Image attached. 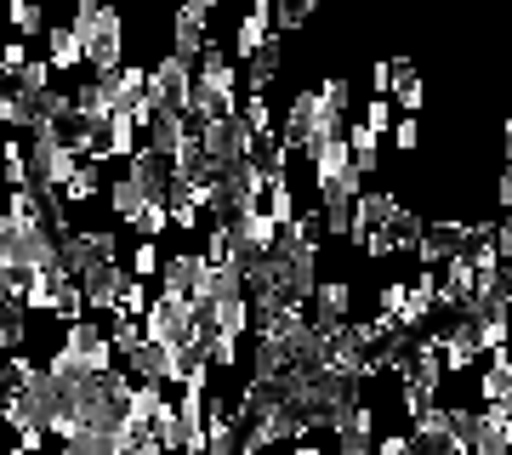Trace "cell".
<instances>
[{
    "label": "cell",
    "mask_w": 512,
    "mask_h": 455,
    "mask_svg": "<svg viewBox=\"0 0 512 455\" xmlns=\"http://www.w3.org/2000/svg\"><path fill=\"white\" fill-rule=\"evenodd\" d=\"M46 57H52L57 74H92V57H86V40L74 35V23H52L46 29Z\"/></svg>",
    "instance_id": "52a82bcc"
},
{
    "label": "cell",
    "mask_w": 512,
    "mask_h": 455,
    "mask_svg": "<svg viewBox=\"0 0 512 455\" xmlns=\"http://www.w3.org/2000/svg\"><path fill=\"white\" fill-rule=\"evenodd\" d=\"M74 35L86 40V57H92V74H120L126 69V46H131V29H126V12L120 6H97L86 18H69Z\"/></svg>",
    "instance_id": "3957f363"
},
{
    "label": "cell",
    "mask_w": 512,
    "mask_h": 455,
    "mask_svg": "<svg viewBox=\"0 0 512 455\" xmlns=\"http://www.w3.org/2000/svg\"><path fill=\"white\" fill-rule=\"evenodd\" d=\"M393 63H399V80H393V109L421 114V109H427V86H421L416 63H410V57H393Z\"/></svg>",
    "instance_id": "ba28073f"
},
{
    "label": "cell",
    "mask_w": 512,
    "mask_h": 455,
    "mask_svg": "<svg viewBox=\"0 0 512 455\" xmlns=\"http://www.w3.org/2000/svg\"><path fill=\"white\" fill-rule=\"evenodd\" d=\"M194 69H200V80H194V120H228V114H239V103H245V63L222 52V40H211L194 57Z\"/></svg>",
    "instance_id": "6da1fadb"
},
{
    "label": "cell",
    "mask_w": 512,
    "mask_h": 455,
    "mask_svg": "<svg viewBox=\"0 0 512 455\" xmlns=\"http://www.w3.org/2000/svg\"><path fill=\"white\" fill-rule=\"evenodd\" d=\"M325 137V103H319V86H296L285 91V120H279V143L308 154L313 143Z\"/></svg>",
    "instance_id": "5b68a950"
},
{
    "label": "cell",
    "mask_w": 512,
    "mask_h": 455,
    "mask_svg": "<svg viewBox=\"0 0 512 455\" xmlns=\"http://www.w3.org/2000/svg\"><path fill=\"white\" fill-rule=\"evenodd\" d=\"M126 370L137 376V382H160V387H183L188 370H194V359L188 353H177V347L165 342H143L126 353Z\"/></svg>",
    "instance_id": "8992f818"
},
{
    "label": "cell",
    "mask_w": 512,
    "mask_h": 455,
    "mask_svg": "<svg viewBox=\"0 0 512 455\" xmlns=\"http://www.w3.org/2000/svg\"><path fill=\"white\" fill-rule=\"evenodd\" d=\"M29 57H35V52H29V40H12V46H6V57H0V69H6V80H23V69H29Z\"/></svg>",
    "instance_id": "4fadbf2b"
},
{
    "label": "cell",
    "mask_w": 512,
    "mask_h": 455,
    "mask_svg": "<svg viewBox=\"0 0 512 455\" xmlns=\"http://www.w3.org/2000/svg\"><path fill=\"white\" fill-rule=\"evenodd\" d=\"M46 268H63V234L46 228V222H23V217H6L0 222V273H46Z\"/></svg>",
    "instance_id": "7a4b0ae2"
},
{
    "label": "cell",
    "mask_w": 512,
    "mask_h": 455,
    "mask_svg": "<svg viewBox=\"0 0 512 455\" xmlns=\"http://www.w3.org/2000/svg\"><path fill=\"white\" fill-rule=\"evenodd\" d=\"M495 205H501V217L512 211V165H501V177H495Z\"/></svg>",
    "instance_id": "9a60e30c"
},
{
    "label": "cell",
    "mask_w": 512,
    "mask_h": 455,
    "mask_svg": "<svg viewBox=\"0 0 512 455\" xmlns=\"http://www.w3.org/2000/svg\"><path fill=\"white\" fill-rule=\"evenodd\" d=\"M194 80H200V69H194V57H183V52H160L148 63V97H154L160 109L194 114Z\"/></svg>",
    "instance_id": "277c9868"
},
{
    "label": "cell",
    "mask_w": 512,
    "mask_h": 455,
    "mask_svg": "<svg viewBox=\"0 0 512 455\" xmlns=\"http://www.w3.org/2000/svg\"><path fill=\"white\" fill-rule=\"evenodd\" d=\"M12 29H18L23 40L46 35V29H52V23H46V6H40V0H12Z\"/></svg>",
    "instance_id": "30bf717a"
},
{
    "label": "cell",
    "mask_w": 512,
    "mask_h": 455,
    "mask_svg": "<svg viewBox=\"0 0 512 455\" xmlns=\"http://www.w3.org/2000/svg\"><path fill=\"white\" fill-rule=\"evenodd\" d=\"M365 126L382 131V137H393V126H399V120H393V97H370L365 103Z\"/></svg>",
    "instance_id": "7c38bea8"
},
{
    "label": "cell",
    "mask_w": 512,
    "mask_h": 455,
    "mask_svg": "<svg viewBox=\"0 0 512 455\" xmlns=\"http://www.w3.org/2000/svg\"><path fill=\"white\" fill-rule=\"evenodd\" d=\"M52 57H29V69H23V97H35V103H46L52 97Z\"/></svg>",
    "instance_id": "8fae6325"
},
{
    "label": "cell",
    "mask_w": 512,
    "mask_h": 455,
    "mask_svg": "<svg viewBox=\"0 0 512 455\" xmlns=\"http://www.w3.org/2000/svg\"><path fill=\"white\" fill-rule=\"evenodd\" d=\"M393 148H399V154H416L421 148V120L416 114H404L399 126H393Z\"/></svg>",
    "instance_id": "5bb4252c"
},
{
    "label": "cell",
    "mask_w": 512,
    "mask_h": 455,
    "mask_svg": "<svg viewBox=\"0 0 512 455\" xmlns=\"http://www.w3.org/2000/svg\"><path fill=\"white\" fill-rule=\"evenodd\" d=\"M126 268L131 279H148V285H160V268H165V251H160V239H137L126 256Z\"/></svg>",
    "instance_id": "9c48e42d"
}]
</instances>
